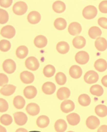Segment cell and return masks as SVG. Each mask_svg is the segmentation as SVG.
Here are the masks:
<instances>
[{
	"mask_svg": "<svg viewBox=\"0 0 107 132\" xmlns=\"http://www.w3.org/2000/svg\"><path fill=\"white\" fill-rule=\"evenodd\" d=\"M97 14V8L93 5H88L84 8L82 15L86 19H92L96 16Z\"/></svg>",
	"mask_w": 107,
	"mask_h": 132,
	"instance_id": "1",
	"label": "cell"
},
{
	"mask_svg": "<svg viewBox=\"0 0 107 132\" xmlns=\"http://www.w3.org/2000/svg\"><path fill=\"white\" fill-rule=\"evenodd\" d=\"M28 7L27 5L23 1H18L13 6V12L16 15H23L26 13Z\"/></svg>",
	"mask_w": 107,
	"mask_h": 132,
	"instance_id": "2",
	"label": "cell"
},
{
	"mask_svg": "<svg viewBox=\"0 0 107 132\" xmlns=\"http://www.w3.org/2000/svg\"><path fill=\"white\" fill-rule=\"evenodd\" d=\"M99 76L96 72L94 70H89L84 75L83 79L87 84H94L99 80Z\"/></svg>",
	"mask_w": 107,
	"mask_h": 132,
	"instance_id": "3",
	"label": "cell"
},
{
	"mask_svg": "<svg viewBox=\"0 0 107 132\" xmlns=\"http://www.w3.org/2000/svg\"><path fill=\"white\" fill-rule=\"evenodd\" d=\"M25 65L27 69L33 71L37 70L40 67V63L38 60L34 56H30L25 61Z\"/></svg>",
	"mask_w": 107,
	"mask_h": 132,
	"instance_id": "4",
	"label": "cell"
},
{
	"mask_svg": "<svg viewBox=\"0 0 107 132\" xmlns=\"http://www.w3.org/2000/svg\"><path fill=\"white\" fill-rule=\"evenodd\" d=\"M3 68L4 72L8 74L13 73L15 71L16 65L14 61L11 59H8L4 61L3 63Z\"/></svg>",
	"mask_w": 107,
	"mask_h": 132,
	"instance_id": "5",
	"label": "cell"
},
{
	"mask_svg": "<svg viewBox=\"0 0 107 132\" xmlns=\"http://www.w3.org/2000/svg\"><path fill=\"white\" fill-rule=\"evenodd\" d=\"M76 62L80 65H85L89 61V55L87 52L84 51L77 52L75 56Z\"/></svg>",
	"mask_w": 107,
	"mask_h": 132,
	"instance_id": "6",
	"label": "cell"
},
{
	"mask_svg": "<svg viewBox=\"0 0 107 132\" xmlns=\"http://www.w3.org/2000/svg\"><path fill=\"white\" fill-rule=\"evenodd\" d=\"M15 29L11 25H6L3 27L1 30V35L3 37L12 38L15 36Z\"/></svg>",
	"mask_w": 107,
	"mask_h": 132,
	"instance_id": "7",
	"label": "cell"
},
{
	"mask_svg": "<svg viewBox=\"0 0 107 132\" xmlns=\"http://www.w3.org/2000/svg\"><path fill=\"white\" fill-rule=\"evenodd\" d=\"M60 109L64 113H69L73 111L75 109L74 102L70 100H66L61 102Z\"/></svg>",
	"mask_w": 107,
	"mask_h": 132,
	"instance_id": "8",
	"label": "cell"
},
{
	"mask_svg": "<svg viewBox=\"0 0 107 132\" xmlns=\"http://www.w3.org/2000/svg\"><path fill=\"white\" fill-rule=\"evenodd\" d=\"M15 123L18 126H23L27 121V117L24 113L17 112L13 113Z\"/></svg>",
	"mask_w": 107,
	"mask_h": 132,
	"instance_id": "9",
	"label": "cell"
},
{
	"mask_svg": "<svg viewBox=\"0 0 107 132\" xmlns=\"http://www.w3.org/2000/svg\"><path fill=\"white\" fill-rule=\"evenodd\" d=\"M100 122L99 118L94 116H90L86 120V125L89 129L94 130L100 126Z\"/></svg>",
	"mask_w": 107,
	"mask_h": 132,
	"instance_id": "10",
	"label": "cell"
},
{
	"mask_svg": "<svg viewBox=\"0 0 107 132\" xmlns=\"http://www.w3.org/2000/svg\"><path fill=\"white\" fill-rule=\"evenodd\" d=\"M68 31L71 36H77L82 31V26L78 22H72L68 28Z\"/></svg>",
	"mask_w": 107,
	"mask_h": 132,
	"instance_id": "11",
	"label": "cell"
},
{
	"mask_svg": "<svg viewBox=\"0 0 107 132\" xmlns=\"http://www.w3.org/2000/svg\"><path fill=\"white\" fill-rule=\"evenodd\" d=\"M41 19V16L37 11H34L30 12L27 15V20L31 24L38 23Z\"/></svg>",
	"mask_w": 107,
	"mask_h": 132,
	"instance_id": "12",
	"label": "cell"
},
{
	"mask_svg": "<svg viewBox=\"0 0 107 132\" xmlns=\"http://www.w3.org/2000/svg\"><path fill=\"white\" fill-rule=\"evenodd\" d=\"M20 80L24 84L32 83L34 80V76L28 71H23L20 75Z\"/></svg>",
	"mask_w": 107,
	"mask_h": 132,
	"instance_id": "13",
	"label": "cell"
},
{
	"mask_svg": "<svg viewBox=\"0 0 107 132\" xmlns=\"http://www.w3.org/2000/svg\"><path fill=\"white\" fill-rule=\"evenodd\" d=\"M56 87L53 83L51 81H47V82L43 84L42 86V90L44 93L47 95L53 94L55 92Z\"/></svg>",
	"mask_w": 107,
	"mask_h": 132,
	"instance_id": "14",
	"label": "cell"
},
{
	"mask_svg": "<svg viewBox=\"0 0 107 132\" xmlns=\"http://www.w3.org/2000/svg\"><path fill=\"white\" fill-rule=\"evenodd\" d=\"M37 94V90L34 86H29L25 87L23 90V94L27 99H33Z\"/></svg>",
	"mask_w": 107,
	"mask_h": 132,
	"instance_id": "15",
	"label": "cell"
},
{
	"mask_svg": "<svg viewBox=\"0 0 107 132\" xmlns=\"http://www.w3.org/2000/svg\"><path fill=\"white\" fill-rule=\"evenodd\" d=\"M26 111L28 114L31 116H36L40 112V108L38 104L35 103H30L27 105Z\"/></svg>",
	"mask_w": 107,
	"mask_h": 132,
	"instance_id": "16",
	"label": "cell"
},
{
	"mask_svg": "<svg viewBox=\"0 0 107 132\" xmlns=\"http://www.w3.org/2000/svg\"><path fill=\"white\" fill-rule=\"evenodd\" d=\"M69 74L73 79H79L82 75V70L78 65H73L70 68Z\"/></svg>",
	"mask_w": 107,
	"mask_h": 132,
	"instance_id": "17",
	"label": "cell"
},
{
	"mask_svg": "<svg viewBox=\"0 0 107 132\" xmlns=\"http://www.w3.org/2000/svg\"><path fill=\"white\" fill-rule=\"evenodd\" d=\"M71 94V92L69 88L63 87L60 88L57 92V97L60 100H64L69 98Z\"/></svg>",
	"mask_w": 107,
	"mask_h": 132,
	"instance_id": "18",
	"label": "cell"
},
{
	"mask_svg": "<svg viewBox=\"0 0 107 132\" xmlns=\"http://www.w3.org/2000/svg\"><path fill=\"white\" fill-rule=\"evenodd\" d=\"M94 45L99 51H104L107 48V41L103 37H99L95 40Z\"/></svg>",
	"mask_w": 107,
	"mask_h": 132,
	"instance_id": "19",
	"label": "cell"
},
{
	"mask_svg": "<svg viewBox=\"0 0 107 132\" xmlns=\"http://www.w3.org/2000/svg\"><path fill=\"white\" fill-rule=\"evenodd\" d=\"M34 44L35 47L42 48L46 46L47 44V40L46 37L42 35L37 36L34 40Z\"/></svg>",
	"mask_w": 107,
	"mask_h": 132,
	"instance_id": "20",
	"label": "cell"
},
{
	"mask_svg": "<svg viewBox=\"0 0 107 132\" xmlns=\"http://www.w3.org/2000/svg\"><path fill=\"white\" fill-rule=\"evenodd\" d=\"M86 39L83 36H78L74 38L72 40V44L74 47L77 49L82 48L86 45Z\"/></svg>",
	"mask_w": 107,
	"mask_h": 132,
	"instance_id": "21",
	"label": "cell"
},
{
	"mask_svg": "<svg viewBox=\"0 0 107 132\" xmlns=\"http://www.w3.org/2000/svg\"><path fill=\"white\" fill-rule=\"evenodd\" d=\"M16 88V86L12 85H6L1 88L0 93L4 96H9L15 93Z\"/></svg>",
	"mask_w": 107,
	"mask_h": 132,
	"instance_id": "22",
	"label": "cell"
},
{
	"mask_svg": "<svg viewBox=\"0 0 107 132\" xmlns=\"http://www.w3.org/2000/svg\"><path fill=\"white\" fill-rule=\"evenodd\" d=\"M94 67L95 70L100 72H104L107 69V62L104 59H99L95 61Z\"/></svg>",
	"mask_w": 107,
	"mask_h": 132,
	"instance_id": "23",
	"label": "cell"
},
{
	"mask_svg": "<svg viewBox=\"0 0 107 132\" xmlns=\"http://www.w3.org/2000/svg\"><path fill=\"white\" fill-rule=\"evenodd\" d=\"M67 120L71 126H76L80 122V117L76 113H71L67 116Z\"/></svg>",
	"mask_w": 107,
	"mask_h": 132,
	"instance_id": "24",
	"label": "cell"
},
{
	"mask_svg": "<svg viewBox=\"0 0 107 132\" xmlns=\"http://www.w3.org/2000/svg\"><path fill=\"white\" fill-rule=\"evenodd\" d=\"M56 50L61 54H65L69 51L70 45L67 42H59L56 45Z\"/></svg>",
	"mask_w": 107,
	"mask_h": 132,
	"instance_id": "25",
	"label": "cell"
},
{
	"mask_svg": "<svg viewBox=\"0 0 107 132\" xmlns=\"http://www.w3.org/2000/svg\"><path fill=\"white\" fill-rule=\"evenodd\" d=\"M67 129V123L64 119H58L54 123V129L57 132L65 131Z\"/></svg>",
	"mask_w": 107,
	"mask_h": 132,
	"instance_id": "26",
	"label": "cell"
},
{
	"mask_svg": "<svg viewBox=\"0 0 107 132\" xmlns=\"http://www.w3.org/2000/svg\"><path fill=\"white\" fill-rule=\"evenodd\" d=\"M88 35L92 39H96L100 37L102 35V31L97 26H93L89 29L88 31Z\"/></svg>",
	"mask_w": 107,
	"mask_h": 132,
	"instance_id": "27",
	"label": "cell"
},
{
	"mask_svg": "<svg viewBox=\"0 0 107 132\" xmlns=\"http://www.w3.org/2000/svg\"><path fill=\"white\" fill-rule=\"evenodd\" d=\"M66 6L63 2L61 1H56L52 5V9L54 12L57 13H61L64 12Z\"/></svg>",
	"mask_w": 107,
	"mask_h": 132,
	"instance_id": "28",
	"label": "cell"
},
{
	"mask_svg": "<svg viewBox=\"0 0 107 132\" xmlns=\"http://www.w3.org/2000/svg\"><path fill=\"white\" fill-rule=\"evenodd\" d=\"M13 104L16 108L18 109V110H20V109H22L24 107L26 101H25L23 97L20 96V95H17L13 99Z\"/></svg>",
	"mask_w": 107,
	"mask_h": 132,
	"instance_id": "29",
	"label": "cell"
},
{
	"mask_svg": "<svg viewBox=\"0 0 107 132\" xmlns=\"http://www.w3.org/2000/svg\"><path fill=\"white\" fill-rule=\"evenodd\" d=\"M49 118L45 115H41L38 118L37 125L40 128H45L49 125Z\"/></svg>",
	"mask_w": 107,
	"mask_h": 132,
	"instance_id": "30",
	"label": "cell"
},
{
	"mask_svg": "<svg viewBox=\"0 0 107 132\" xmlns=\"http://www.w3.org/2000/svg\"><path fill=\"white\" fill-rule=\"evenodd\" d=\"M28 54V50L27 47L24 45H21L17 48L16 51V55L17 57L20 59L26 58Z\"/></svg>",
	"mask_w": 107,
	"mask_h": 132,
	"instance_id": "31",
	"label": "cell"
},
{
	"mask_svg": "<svg viewBox=\"0 0 107 132\" xmlns=\"http://www.w3.org/2000/svg\"><path fill=\"white\" fill-rule=\"evenodd\" d=\"M54 26L59 30H64L67 27V22L62 18H59L54 22Z\"/></svg>",
	"mask_w": 107,
	"mask_h": 132,
	"instance_id": "32",
	"label": "cell"
},
{
	"mask_svg": "<svg viewBox=\"0 0 107 132\" xmlns=\"http://www.w3.org/2000/svg\"><path fill=\"white\" fill-rule=\"evenodd\" d=\"M95 112L100 117H105L107 115V106L104 105H98L95 108Z\"/></svg>",
	"mask_w": 107,
	"mask_h": 132,
	"instance_id": "33",
	"label": "cell"
},
{
	"mask_svg": "<svg viewBox=\"0 0 107 132\" xmlns=\"http://www.w3.org/2000/svg\"><path fill=\"white\" fill-rule=\"evenodd\" d=\"M90 92L93 95L97 97H100L103 94L104 89L101 86L99 85H95L92 86L90 88Z\"/></svg>",
	"mask_w": 107,
	"mask_h": 132,
	"instance_id": "34",
	"label": "cell"
},
{
	"mask_svg": "<svg viewBox=\"0 0 107 132\" xmlns=\"http://www.w3.org/2000/svg\"><path fill=\"white\" fill-rule=\"evenodd\" d=\"M78 102L81 106H87L89 105L91 102V99L87 94H81L78 97Z\"/></svg>",
	"mask_w": 107,
	"mask_h": 132,
	"instance_id": "35",
	"label": "cell"
},
{
	"mask_svg": "<svg viewBox=\"0 0 107 132\" xmlns=\"http://www.w3.org/2000/svg\"><path fill=\"white\" fill-rule=\"evenodd\" d=\"M56 69L53 65H47L45 67L43 70V73L46 77H51L55 73Z\"/></svg>",
	"mask_w": 107,
	"mask_h": 132,
	"instance_id": "36",
	"label": "cell"
},
{
	"mask_svg": "<svg viewBox=\"0 0 107 132\" xmlns=\"http://www.w3.org/2000/svg\"><path fill=\"white\" fill-rule=\"evenodd\" d=\"M55 80L57 84H58L59 85H64L67 81V77H66L65 75L63 72H58L56 75Z\"/></svg>",
	"mask_w": 107,
	"mask_h": 132,
	"instance_id": "37",
	"label": "cell"
},
{
	"mask_svg": "<svg viewBox=\"0 0 107 132\" xmlns=\"http://www.w3.org/2000/svg\"><path fill=\"white\" fill-rule=\"evenodd\" d=\"M0 121H1V124L5 126H9L12 123V118L9 115L5 114L2 115L0 118Z\"/></svg>",
	"mask_w": 107,
	"mask_h": 132,
	"instance_id": "38",
	"label": "cell"
},
{
	"mask_svg": "<svg viewBox=\"0 0 107 132\" xmlns=\"http://www.w3.org/2000/svg\"><path fill=\"white\" fill-rule=\"evenodd\" d=\"M8 13L5 10H0V23L5 24L8 21Z\"/></svg>",
	"mask_w": 107,
	"mask_h": 132,
	"instance_id": "39",
	"label": "cell"
},
{
	"mask_svg": "<svg viewBox=\"0 0 107 132\" xmlns=\"http://www.w3.org/2000/svg\"><path fill=\"white\" fill-rule=\"evenodd\" d=\"M11 43L8 40H1V51L6 52L8 51L11 49Z\"/></svg>",
	"mask_w": 107,
	"mask_h": 132,
	"instance_id": "40",
	"label": "cell"
},
{
	"mask_svg": "<svg viewBox=\"0 0 107 132\" xmlns=\"http://www.w3.org/2000/svg\"><path fill=\"white\" fill-rule=\"evenodd\" d=\"M0 104H1V106H0V112H6L8 110L9 107L7 101L3 98H1L0 99Z\"/></svg>",
	"mask_w": 107,
	"mask_h": 132,
	"instance_id": "41",
	"label": "cell"
},
{
	"mask_svg": "<svg viewBox=\"0 0 107 132\" xmlns=\"http://www.w3.org/2000/svg\"><path fill=\"white\" fill-rule=\"evenodd\" d=\"M99 9L100 12L103 13H107V0L101 1L99 5Z\"/></svg>",
	"mask_w": 107,
	"mask_h": 132,
	"instance_id": "42",
	"label": "cell"
},
{
	"mask_svg": "<svg viewBox=\"0 0 107 132\" xmlns=\"http://www.w3.org/2000/svg\"><path fill=\"white\" fill-rule=\"evenodd\" d=\"M98 24L102 28L107 29V18L105 17L100 18L98 19Z\"/></svg>",
	"mask_w": 107,
	"mask_h": 132,
	"instance_id": "43",
	"label": "cell"
},
{
	"mask_svg": "<svg viewBox=\"0 0 107 132\" xmlns=\"http://www.w3.org/2000/svg\"><path fill=\"white\" fill-rule=\"evenodd\" d=\"M8 82V78L6 75L4 73L0 74V86H4Z\"/></svg>",
	"mask_w": 107,
	"mask_h": 132,
	"instance_id": "44",
	"label": "cell"
},
{
	"mask_svg": "<svg viewBox=\"0 0 107 132\" xmlns=\"http://www.w3.org/2000/svg\"><path fill=\"white\" fill-rule=\"evenodd\" d=\"M13 0H0V5L4 8H9L12 5Z\"/></svg>",
	"mask_w": 107,
	"mask_h": 132,
	"instance_id": "45",
	"label": "cell"
},
{
	"mask_svg": "<svg viewBox=\"0 0 107 132\" xmlns=\"http://www.w3.org/2000/svg\"><path fill=\"white\" fill-rule=\"evenodd\" d=\"M97 132H107L106 125H102V126H100L98 129Z\"/></svg>",
	"mask_w": 107,
	"mask_h": 132,
	"instance_id": "46",
	"label": "cell"
},
{
	"mask_svg": "<svg viewBox=\"0 0 107 132\" xmlns=\"http://www.w3.org/2000/svg\"><path fill=\"white\" fill-rule=\"evenodd\" d=\"M101 83L104 87H107V75L102 77L101 79Z\"/></svg>",
	"mask_w": 107,
	"mask_h": 132,
	"instance_id": "47",
	"label": "cell"
},
{
	"mask_svg": "<svg viewBox=\"0 0 107 132\" xmlns=\"http://www.w3.org/2000/svg\"><path fill=\"white\" fill-rule=\"evenodd\" d=\"M27 131L26 129H17V130H16V131L17 132V131Z\"/></svg>",
	"mask_w": 107,
	"mask_h": 132,
	"instance_id": "48",
	"label": "cell"
}]
</instances>
